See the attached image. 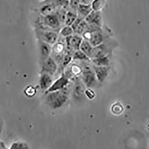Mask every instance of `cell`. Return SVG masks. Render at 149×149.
Returning a JSON list of instances; mask_svg holds the SVG:
<instances>
[{
    "instance_id": "obj_1",
    "label": "cell",
    "mask_w": 149,
    "mask_h": 149,
    "mask_svg": "<svg viewBox=\"0 0 149 149\" xmlns=\"http://www.w3.org/2000/svg\"><path fill=\"white\" fill-rule=\"evenodd\" d=\"M69 89L68 85L61 90L46 94V104L52 109H57L61 108L68 100Z\"/></svg>"
},
{
    "instance_id": "obj_2",
    "label": "cell",
    "mask_w": 149,
    "mask_h": 149,
    "mask_svg": "<svg viewBox=\"0 0 149 149\" xmlns=\"http://www.w3.org/2000/svg\"><path fill=\"white\" fill-rule=\"evenodd\" d=\"M84 39L89 42L93 47H96L103 43L104 41L109 38V32L106 31L102 27L96 31L89 33L85 32L82 36Z\"/></svg>"
},
{
    "instance_id": "obj_3",
    "label": "cell",
    "mask_w": 149,
    "mask_h": 149,
    "mask_svg": "<svg viewBox=\"0 0 149 149\" xmlns=\"http://www.w3.org/2000/svg\"><path fill=\"white\" fill-rule=\"evenodd\" d=\"M82 81L87 88L96 87L99 83L96 77L93 67L84 65L82 67Z\"/></svg>"
},
{
    "instance_id": "obj_4",
    "label": "cell",
    "mask_w": 149,
    "mask_h": 149,
    "mask_svg": "<svg viewBox=\"0 0 149 149\" xmlns=\"http://www.w3.org/2000/svg\"><path fill=\"white\" fill-rule=\"evenodd\" d=\"M114 45L113 41L111 38H108L100 45L93 47L91 58L109 56L112 52Z\"/></svg>"
},
{
    "instance_id": "obj_5",
    "label": "cell",
    "mask_w": 149,
    "mask_h": 149,
    "mask_svg": "<svg viewBox=\"0 0 149 149\" xmlns=\"http://www.w3.org/2000/svg\"><path fill=\"white\" fill-rule=\"evenodd\" d=\"M35 32L38 39L51 45H54L59 37L58 32L51 30L35 29Z\"/></svg>"
},
{
    "instance_id": "obj_6",
    "label": "cell",
    "mask_w": 149,
    "mask_h": 149,
    "mask_svg": "<svg viewBox=\"0 0 149 149\" xmlns=\"http://www.w3.org/2000/svg\"><path fill=\"white\" fill-rule=\"evenodd\" d=\"M85 86L79 78L74 79V84L72 88V96L74 99L77 101H82L85 97Z\"/></svg>"
},
{
    "instance_id": "obj_7",
    "label": "cell",
    "mask_w": 149,
    "mask_h": 149,
    "mask_svg": "<svg viewBox=\"0 0 149 149\" xmlns=\"http://www.w3.org/2000/svg\"><path fill=\"white\" fill-rule=\"evenodd\" d=\"M41 64V69L40 73H46L53 77L57 71V64L51 56L48 58Z\"/></svg>"
},
{
    "instance_id": "obj_8",
    "label": "cell",
    "mask_w": 149,
    "mask_h": 149,
    "mask_svg": "<svg viewBox=\"0 0 149 149\" xmlns=\"http://www.w3.org/2000/svg\"><path fill=\"white\" fill-rule=\"evenodd\" d=\"M39 48V58L40 62L42 63L48 58L50 57L52 52V45L42 40L38 39Z\"/></svg>"
},
{
    "instance_id": "obj_9",
    "label": "cell",
    "mask_w": 149,
    "mask_h": 149,
    "mask_svg": "<svg viewBox=\"0 0 149 149\" xmlns=\"http://www.w3.org/2000/svg\"><path fill=\"white\" fill-rule=\"evenodd\" d=\"M69 83V79L63 73L60 77L57 79L55 82H54L51 87L45 92V94L50 92L61 90L68 86Z\"/></svg>"
},
{
    "instance_id": "obj_10",
    "label": "cell",
    "mask_w": 149,
    "mask_h": 149,
    "mask_svg": "<svg viewBox=\"0 0 149 149\" xmlns=\"http://www.w3.org/2000/svg\"><path fill=\"white\" fill-rule=\"evenodd\" d=\"M39 86L41 90L46 92L53 83L52 77L46 73H40Z\"/></svg>"
},
{
    "instance_id": "obj_11",
    "label": "cell",
    "mask_w": 149,
    "mask_h": 149,
    "mask_svg": "<svg viewBox=\"0 0 149 149\" xmlns=\"http://www.w3.org/2000/svg\"><path fill=\"white\" fill-rule=\"evenodd\" d=\"M93 69L96 74V77L99 83H102L108 77L109 72L108 67H98L93 64Z\"/></svg>"
},
{
    "instance_id": "obj_12",
    "label": "cell",
    "mask_w": 149,
    "mask_h": 149,
    "mask_svg": "<svg viewBox=\"0 0 149 149\" xmlns=\"http://www.w3.org/2000/svg\"><path fill=\"white\" fill-rule=\"evenodd\" d=\"M40 7L36 11L42 16H46L55 13L59 8L53 4H40Z\"/></svg>"
},
{
    "instance_id": "obj_13",
    "label": "cell",
    "mask_w": 149,
    "mask_h": 149,
    "mask_svg": "<svg viewBox=\"0 0 149 149\" xmlns=\"http://www.w3.org/2000/svg\"><path fill=\"white\" fill-rule=\"evenodd\" d=\"M101 16L100 12L92 11V12L85 18V20L88 24H95L102 26Z\"/></svg>"
},
{
    "instance_id": "obj_14",
    "label": "cell",
    "mask_w": 149,
    "mask_h": 149,
    "mask_svg": "<svg viewBox=\"0 0 149 149\" xmlns=\"http://www.w3.org/2000/svg\"><path fill=\"white\" fill-rule=\"evenodd\" d=\"M92 11L93 9L91 6V4L85 5L79 4L77 10L78 17L83 19H85V18L92 12Z\"/></svg>"
},
{
    "instance_id": "obj_15",
    "label": "cell",
    "mask_w": 149,
    "mask_h": 149,
    "mask_svg": "<svg viewBox=\"0 0 149 149\" xmlns=\"http://www.w3.org/2000/svg\"><path fill=\"white\" fill-rule=\"evenodd\" d=\"M83 39V38L82 36L76 33H74L71 42L72 51L75 52L80 50V46Z\"/></svg>"
},
{
    "instance_id": "obj_16",
    "label": "cell",
    "mask_w": 149,
    "mask_h": 149,
    "mask_svg": "<svg viewBox=\"0 0 149 149\" xmlns=\"http://www.w3.org/2000/svg\"><path fill=\"white\" fill-rule=\"evenodd\" d=\"M93 49V47L89 42L86 39H84L80 46V50L83 52L90 59L92 57Z\"/></svg>"
},
{
    "instance_id": "obj_17",
    "label": "cell",
    "mask_w": 149,
    "mask_h": 149,
    "mask_svg": "<svg viewBox=\"0 0 149 149\" xmlns=\"http://www.w3.org/2000/svg\"><path fill=\"white\" fill-rule=\"evenodd\" d=\"M93 65L98 67H108L109 64V56L90 59Z\"/></svg>"
},
{
    "instance_id": "obj_18",
    "label": "cell",
    "mask_w": 149,
    "mask_h": 149,
    "mask_svg": "<svg viewBox=\"0 0 149 149\" xmlns=\"http://www.w3.org/2000/svg\"><path fill=\"white\" fill-rule=\"evenodd\" d=\"M69 0H43L39 4H53L58 7L67 9L69 6Z\"/></svg>"
},
{
    "instance_id": "obj_19",
    "label": "cell",
    "mask_w": 149,
    "mask_h": 149,
    "mask_svg": "<svg viewBox=\"0 0 149 149\" xmlns=\"http://www.w3.org/2000/svg\"><path fill=\"white\" fill-rule=\"evenodd\" d=\"M77 13L74 12L69 10L67 11L64 26H72L77 18Z\"/></svg>"
},
{
    "instance_id": "obj_20",
    "label": "cell",
    "mask_w": 149,
    "mask_h": 149,
    "mask_svg": "<svg viewBox=\"0 0 149 149\" xmlns=\"http://www.w3.org/2000/svg\"><path fill=\"white\" fill-rule=\"evenodd\" d=\"M106 2V0H93L91 3L93 10L100 12L105 7Z\"/></svg>"
},
{
    "instance_id": "obj_21",
    "label": "cell",
    "mask_w": 149,
    "mask_h": 149,
    "mask_svg": "<svg viewBox=\"0 0 149 149\" xmlns=\"http://www.w3.org/2000/svg\"><path fill=\"white\" fill-rule=\"evenodd\" d=\"M8 149H30V146L25 141H17L12 143Z\"/></svg>"
},
{
    "instance_id": "obj_22",
    "label": "cell",
    "mask_w": 149,
    "mask_h": 149,
    "mask_svg": "<svg viewBox=\"0 0 149 149\" xmlns=\"http://www.w3.org/2000/svg\"><path fill=\"white\" fill-rule=\"evenodd\" d=\"M73 60H80L85 61H90V58L88 57L81 50L75 51L72 55Z\"/></svg>"
},
{
    "instance_id": "obj_23",
    "label": "cell",
    "mask_w": 149,
    "mask_h": 149,
    "mask_svg": "<svg viewBox=\"0 0 149 149\" xmlns=\"http://www.w3.org/2000/svg\"><path fill=\"white\" fill-rule=\"evenodd\" d=\"M59 33L60 36L65 38L73 35L74 32L71 26H64L60 29Z\"/></svg>"
},
{
    "instance_id": "obj_24",
    "label": "cell",
    "mask_w": 149,
    "mask_h": 149,
    "mask_svg": "<svg viewBox=\"0 0 149 149\" xmlns=\"http://www.w3.org/2000/svg\"><path fill=\"white\" fill-rule=\"evenodd\" d=\"M70 52H66V54L64 56L62 62L61 68L63 70H64V68H66V67L68 66V64H70L72 60V55L73 54Z\"/></svg>"
},
{
    "instance_id": "obj_25",
    "label": "cell",
    "mask_w": 149,
    "mask_h": 149,
    "mask_svg": "<svg viewBox=\"0 0 149 149\" xmlns=\"http://www.w3.org/2000/svg\"><path fill=\"white\" fill-rule=\"evenodd\" d=\"M88 26V23L86 22L85 19L83 20L79 24L76 30L74 31V33L78 34L80 36H82L83 34L85 32Z\"/></svg>"
},
{
    "instance_id": "obj_26",
    "label": "cell",
    "mask_w": 149,
    "mask_h": 149,
    "mask_svg": "<svg viewBox=\"0 0 149 149\" xmlns=\"http://www.w3.org/2000/svg\"><path fill=\"white\" fill-rule=\"evenodd\" d=\"M36 88H35V87L31 85L28 86L25 89V94L28 97H33L36 94Z\"/></svg>"
},
{
    "instance_id": "obj_27",
    "label": "cell",
    "mask_w": 149,
    "mask_h": 149,
    "mask_svg": "<svg viewBox=\"0 0 149 149\" xmlns=\"http://www.w3.org/2000/svg\"><path fill=\"white\" fill-rule=\"evenodd\" d=\"M84 93L85 97L90 100L93 99L96 96V94L95 93L94 91L91 88H87V89H85Z\"/></svg>"
},
{
    "instance_id": "obj_28",
    "label": "cell",
    "mask_w": 149,
    "mask_h": 149,
    "mask_svg": "<svg viewBox=\"0 0 149 149\" xmlns=\"http://www.w3.org/2000/svg\"><path fill=\"white\" fill-rule=\"evenodd\" d=\"M79 4H85V5H90L93 2V0H79Z\"/></svg>"
},
{
    "instance_id": "obj_29",
    "label": "cell",
    "mask_w": 149,
    "mask_h": 149,
    "mask_svg": "<svg viewBox=\"0 0 149 149\" xmlns=\"http://www.w3.org/2000/svg\"><path fill=\"white\" fill-rule=\"evenodd\" d=\"M0 149H6L4 143L1 142L0 143Z\"/></svg>"
},
{
    "instance_id": "obj_30",
    "label": "cell",
    "mask_w": 149,
    "mask_h": 149,
    "mask_svg": "<svg viewBox=\"0 0 149 149\" xmlns=\"http://www.w3.org/2000/svg\"><path fill=\"white\" fill-rule=\"evenodd\" d=\"M0 143H1V141H0Z\"/></svg>"
}]
</instances>
